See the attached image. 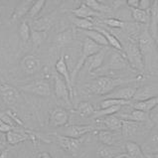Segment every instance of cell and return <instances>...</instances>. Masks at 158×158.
<instances>
[{"label":"cell","instance_id":"7402d4cb","mask_svg":"<svg viewBox=\"0 0 158 158\" xmlns=\"http://www.w3.org/2000/svg\"><path fill=\"white\" fill-rule=\"evenodd\" d=\"M144 154L158 153V129H154L150 132L146 142L141 147Z\"/></svg>","mask_w":158,"mask_h":158},{"label":"cell","instance_id":"4fadbf2b","mask_svg":"<svg viewBox=\"0 0 158 158\" xmlns=\"http://www.w3.org/2000/svg\"><path fill=\"white\" fill-rule=\"evenodd\" d=\"M143 131V123L136 121L123 120L121 126V135L124 138H132Z\"/></svg>","mask_w":158,"mask_h":158},{"label":"cell","instance_id":"5b68a950","mask_svg":"<svg viewBox=\"0 0 158 158\" xmlns=\"http://www.w3.org/2000/svg\"><path fill=\"white\" fill-rule=\"evenodd\" d=\"M20 89L24 93H28L39 97H49L52 94L50 85L45 80L33 81V82L20 87Z\"/></svg>","mask_w":158,"mask_h":158},{"label":"cell","instance_id":"6da1fadb","mask_svg":"<svg viewBox=\"0 0 158 158\" xmlns=\"http://www.w3.org/2000/svg\"><path fill=\"white\" fill-rule=\"evenodd\" d=\"M140 80V77L139 78H111L107 76H101L87 83L84 88L89 94H96V96H106L121 85L138 82Z\"/></svg>","mask_w":158,"mask_h":158},{"label":"cell","instance_id":"1f68e13d","mask_svg":"<svg viewBox=\"0 0 158 158\" xmlns=\"http://www.w3.org/2000/svg\"><path fill=\"white\" fill-rule=\"evenodd\" d=\"M77 112L83 117H93L94 114L96 112L97 110H94V106L92 105L91 102H81L78 106H77V108H76Z\"/></svg>","mask_w":158,"mask_h":158},{"label":"cell","instance_id":"83f0119b","mask_svg":"<svg viewBox=\"0 0 158 158\" xmlns=\"http://www.w3.org/2000/svg\"><path fill=\"white\" fill-rule=\"evenodd\" d=\"M75 39V32L73 29L65 30L63 32H60L55 38V43L59 47H64L67 45L71 44Z\"/></svg>","mask_w":158,"mask_h":158},{"label":"cell","instance_id":"3957f363","mask_svg":"<svg viewBox=\"0 0 158 158\" xmlns=\"http://www.w3.org/2000/svg\"><path fill=\"white\" fill-rule=\"evenodd\" d=\"M123 48V53L126 57L129 66L135 72L143 73L144 72V63L141 55L140 49L138 46V41H135L132 38L124 39L123 43H121Z\"/></svg>","mask_w":158,"mask_h":158},{"label":"cell","instance_id":"2e32d148","mask_svg":"<svg viewBox=\"0 0 158 158\" xmlns=\"http://www.w3.org/2000/svg\"><path fill=\"white\" fill-rule=\"evenodd\" d=\"M118 114H116L123 120H130V121H136V123H146L150 121V117L148 112H144L141 110H132L129 112H117Z\"/></svg>","mask_w":158,"mask_h":158},{"label":"cell","instance_id":"7a4b0ae2","mask_svg":"<svg viewBox=\"0 0 158 158\" xmlns=\"http://www.w3.org/2000/svg\"><path fill=\"white\" fill-rule=\"evenodd\" d=\"M138 46L144 63V72L148 74L158 70V52L156 41L151 37L148 28L144 29L138 36Z\"/></svg>","mask_w":158,"mask_h":158},{"label":"cell","instance_id":"ab89813d","mask_svg":"<svg viewBox=\"0 0 158 158\" xmlns=\"http://www.w3.org/2000/svg\"><path fill=\"white\" fill-rule=\"evenodd\" d=\"M102 22L106 25L111 27V28H115V29H124L126 23L123 20L116 19V18H107V19L102 20Z\"/></svg>","mask_w":158,"mask_h":158},{"label":"cell","instance_id":"cb8c5ba5","mask_svg":"<svg viewBox=\"0 0 158 158\" xmlns=\"http://www.w3.org/2000/svg\"><path fill=\"white\" fill-rule=\"evenodd\" d=\"M124 149L127 158H146L141 146L134 141H126L124 144Z\"/></svg>","mask_w":158,"mask_h":158},{"label":"cell","instance_id":"ba28073f","mask_svg":"<svg viewBox=\"0 0 158 158\" xmlns=\"http://www.w3.org/2000/svg\"><path fill=\"white\" fill-rule=\"evenodd\" d=\"M94 130H96V127H94L92 125L73 124V125L66 126L64 131H63V134L61 135H65V136H69L73 138H82L84 135L92 131H94Z\"/></svg>","mask_w":158,"mask_h":158},{"label":"cell","instance_id":"4dcf8cb0","mask_svg":"<svg viewBox=\"0 0 158 158\" xmlns=\"http://www.w3.org/2000/svg\"><path fill=\"white\" fill-rule=\"evenodd\" d=\"M131 9V16L132 19L135 21V23L138 24H149L150 13L149 11H144L138 8H130Z\"/></svg>","mask_w":158,"mask_h":158},{"label":"cell","instance_id":"603a6c76","mask_svg":"<svg viewBox=\"0 0 158 158\" xmlns=\"http://www.w3.org/2000/svg\"><path fill=\"white\" fill-rule=\"evenodd\" d=\"M33 3H34V1H31V0H24V1L19 2V4L15 7L14 11L12 13L11 20L16 21V20L21 19L22 17L27 16L30 8L33 5Z\"/></svg>","mask_w":158,"mask_h":158},{"label":"cell","instance_id":"74e56055","mask_svg":"<svg viewBox=\"0 0 158 158\" xmlns=\"http://www.w3.org/2000/svg\"><path fill=\"white\" fill-rule=\"evenodd\" d=\"M48 36V33L45 32V31H35L32 30L31 32V41H32L33 45L35 47H38L40 46L45 40H46Z\"/></svg>","mask_w":158,"mask_h":158},{"label":"cell","instance_id":"d6986e66","mask_svg":"<svg viewBox=\"0 0 158 158\" xmlns=\"http://www.w3.org/2000/svg\"><path fill=\"white\" fill-rule=\"evenodd\" d=\"M0 94H1L3 102L7 106L15 105L20 96L17 89L13 88L12 85H2L1 88H0Z\"/></svg>","mask_w":158,"mask_h":158},{"label":"cell","instance_id":"5bb4252c","mask_svg":"<svg viewBox=\"0 0 158 158\" xmlns=\"http://www.w3.org/2000/svg\"><path fill=\"white\" fill-rule=\"evenodd\" d=\"M136 87H119L112 91L110 94L106 96V98H116V100H123V101H131L133 100V97L136 93Z\"/></svg>","mask_w":158,"mask_h":158},{"label":"cell","instance_id":"8fae6325","mask_svg":"<svg viewBox=\"0 0 158 158\" xmlns=\"http://www.w3.org/2000/svg\"><path fill=\"white\" fill-rule=\"evenodd\" d=\"M21 69L26 75L31 76L36 74L40 71L41 68V62L39 59L34 55H26L21 60Z\"/></svg>","mask_w":158,"mask_h":158},{"label":"cell","instance_id":"f35d334b","mask_svg":"<svg viewBox=\"0 0 158 158\" xmlns=\"http://www.w3.org/2000/svg\"><path fill=\"white\" fill-rule=\"evenodd\" d=\"M31 32H32V30H31L30 25L26 21L22 22L19 26V36L24 43L28 42L31 39Z\"/></svg>","mask_w":158,"mask_h":158},{"label":"cell","instance_id":"8992f818","mask_svg":"<svg viewBox=\"0 0 158 158\" xmlns=\"http://www.w3.org/2000/svg\"><path fill=\"white\" fill-rule=\"evenodd\" d=\"M107 51L108 48L103 47L100 52H98L97 54H94V55L87 59L84 67L88 70L89 74H94V72H97L98 69H101L102 67L106 60V57L107 55Z\"/></svg>","mask_w":158,"mask_h":158},{"label":"cell","instance_id":"484cf974","mask_svg":"<svg viewBox=\"0 0 158 158\" xmlns=\"http://www.w3.org/2000/svg\"><path fill=\"white\" fill-rule=\"evenodd\" d=\"M130 106H131L133 110H141V111L148 112V114H149L153 108H155L158 106V97L149 98V100H146V101H142V102H134Z\"/></svg>","mask_w":158,"mask_h":158},{"label":"cell","instance_id":"7c38bea8","mask_svg":"<svg viewBox=\"0 0 158 158\" xmlns=\"http://www.w3.org/2000/svg\"><path fill=\"white\" fill-rule=\"evenodd\" d=\"M156 97H158V85H147L137 88L132 101L142 102Z\"/></svg>","mask_w":158,"mask_h":158},{"label":"cell","instance_id":"8d00e7d4","mask_svg":"<svg viewBox=\"0 0 158 158\" xmlns=\"http://www.w3.org/2000/svg\"><path fill=\"white\" fill-rule=\"evenodd\" d=\"M45 4H46V1H45V0H37V1H34L32 7L30 8L28 14H27V17L30 18V19H34V18H36L40 14V12L42 11Z\"/></svg>","mask_w":158,"mask_h":158},{"label":"cell","instance_id":"f6af8a7d","mask_svg":"<svg viewBox=\"0 0 158 158\" xmlns=\"http://www.w3.org/2000/svg\"><path fill=\"white\" fill-rule=\"evenodd\" d=\"M0 158H7V151H3L0 154Z\"/></svg>","mask_w":158,"mask_h":158},{"label":"cell","instance_id":"d590c367","mask_svg":"<svg viewBox=\"0 0 158 158\" xmlns=\"http://www.w3.org/2000/svg\"><path fill=\"white\" fill-rule=\"evenodd\" d=\"M72 22L76 25L79 29H82L83 31L85 30H92L94 28V22L89 19H83V18H78V17H71Z\"/></svg>","mask_w":158,"mask_h":158},{"label":"cell","instance_id":"836d02e7","mask_svg":"<svg viewBox=\"0 0 158 158\" xmlns=\"http://www.w3.org/2000/svg\"><path fill=\"white\" fill-rule=\"evenodd\" d=\"M52 26V21L50 18L48 17H42V18H39V19H36L33 24H32V30L35 31H47L51 28Z\"/></svg>","mask_w":158,"mask_h":158},{"label":"cell","instance_id":"30bf717a","mask_svg":"<svg viewBox=\"0 0 158 158\" xmlns=\"http://www.w3.org/2000/svg\"><path fill=\"white\" fill-rule=\"evenodd\" d=\"M69 114L66 110L62 107H56L51 111L50 117H49V125L52 127H61L66 126L69 123Z\"/></svg>","mask_w":158,"mask_h":158},{"label":"cell","instance_id":"f1b7e54d","mask_svg":"<svg viewBox=\"0 0 158 158\" xmlns=\"http://www.w3.org/2000/svg\"><path fill=\"white\" fill-rule=\"evenodd\" d=\"M94 29H97L98 31H100V32L105 36L106 39L107 40V43L110 46H111L112 48L114 49V50H117V51H123V45H121V42L118 40V38L114 36V34H111L110 32H108L106 29H102V28H100V27H94Z\"/></svg>","mask_w":158,"mask_h":158},{"label":"cell","instance_id":"ac0fdd59","mask_svg":"<svg viewBox=\"0 0 158 158\" xmlns=\"http://www.w3.org/2000/svg\"><path fill=\"white\" fill-rule=\"evenodd\" d=\"M97 155L98 158H124L127 157L123 153V150H120L119 147L116 146H108L102 144L101 146L98 147Z\"/></svg>","mask_w":158,"mask_h":158},{"label":"cell","instance_id":"9c48e42d","mask_svg":"<svg viewBox=\"0 0 158 158\" xmlns=\"http://www.w3.org/2000/svg\"><path fill=\"white\" fill-rule=\"evenodd\" d=\"M54 93H55V96L59 100L64 101L68 105L71 103L72 96L70 89L68 88L67 84L65 83V81L58 76L54 78Z\"/></svg>","mask_w":158,"mask_h":158},{"label":"cell","instance_id":"f546056e","mask_svg":"<svg viewBox=\"0 0 158 158\" xmlns=\"http://www.w3.org/2000/svg\"><path fill=\"white\" fill-rule=\"evenodd\" d=\"M85 33V35L87 36L88 38H89L94 43H97L98 45H100L102 47H107L108 46V43H107V40L106 39V37L103 36L100 31H98L97 29H92V30H85L83 31Z\"/></svg>","mask_w":158,"mask_h":158},{"label":"cell","instance_id":"52a82bcc","mask_svg":"<svg viewBox=\"0 0 158 158\" xmlns=\"http://www.w3.org/2000/svg\"><path fill=\"white\" fill-rule=\"evenodd\" d=\"M58 143L60 144V146L70 153L72 155L77 154V152L79 151L81 145L84 142V138H73L69 136H65V135H58L57 136Z\"/></svg>","mask_w":158,"mask_h":158},{"label":"cell","instance_id":"7bdbcfd3","mask_svg":"<svg viewBox=\"0 0 158 158\" xmlns=\"http://www.w3.org/2000/svg\"><path fill=\"white\" fill-rule=\"evenodd\" d=\"M146 158H158V153H152V154H144Z\"/></svg>","mask_w":158,"mask_h":158},{"label":"cell","instance_id":"b9f144b4","mask_svg":"<svg viewBox=\"0 0 158 158\" xmlns=\"http://www.w3.org/2000/svg\"><path fill=\"white\" fill-rule=\"evenodd\" d=\"M126 4L130 8H138L139 7V0H127Z\"/></svg>","mask_w":158,"mask_h":158},{"label":"cell","instance_id":"ee69618b","mask_svg":"<svg viewBox=\"0 0 158 158\" xmlns=\"http://www.w3.org/2000/svg\"><path fill=\"white\" fill-rule=\"evenodd\" d=\"M40 158H52V156L49 154L48 152H43L41 155H40Z\"/></svg>","mask_w":158,"mask_h":158},{"label":"cell","instance_id":"4316f807","mask_svg":"<svg viewBox=\"0 0 158 158\" xmlns=\"http://www.w3.org/2000/svg\"><path fill=\"white\" fill-rule=\"evenodd\" d=\"M72 13H73L75 17L83 18V19H89V18H91V17H98L101 15V14H98V12L94 11L93 9L89 8L87 4H85L84 2H82V4H81L78 8L73 9Z\"/></svg>","mask_w":158,"mask_h":158},{"label":"cell","instance_id":"9a60e30c","mask_svg":"<svg viewBox=\"0 0 158 158\" xmlns=\"http://www.w3.org/2000/svg\"><path fill=\"white\" fill-rule=\"evenodd\" d=\"M123 135H120L117 131H111L108 129H100L98 131V138L103 145L115 146L120 141V138Z\"/></svg>","mask_w":158,"mask_h":158},{"label":"cell","instance_id":"60d3db41","mask_svg":"<svg viewBox=\"0 0 158 158\" xmlns=\"http://www.w3.org/2000/svg\"><path fill=\"white\" fill-rule=\"evenodd\" d=\"M152 2L153 1H150V0H139L138 9H141V10L144 11H149L152 5Z\"/></svg>","mask_w":158,"mask_h":158},{"label":"cell","instance_id":"e575fe53","mask_svg":"<svg viewBox=\"0 0 158 158\" xmlns=\"http://www.w3.org/2000/svg\"><path fill=\"white\" fill-rule=\"evenodd\" d=\"M132 103L131 101H123V100H116V98H105L103 101L100 103V108L101 110H105L107 107L115 106H130Z\"/></svg>","mask_w":158,"mask_h":158},{"label":"cell","instance_id":"d4e9b609","mask_svg":"<svg viewBox=\"0 0 158 158\" xmlns=\"http://www.w3.org/2000/svg\"><path fill=\"white\" fill-rule=\"evenodd\" d=\"M30 138L31 136L27 132L20 131V130H16V129H13L8 133H6V141L10 145H16V144L23 142Z\"/></svg>","mask_w":158,"mask_h":158},{"label":"cell","instance_id":"7dc6e473","mask_svg":"<svg viewBox=\"0 0 158 158\" xmlns=\"http://www.w3.org/2000/svg\"><path fill=\"white\" fill-rule=\"evenodd\" d=\"M157 52H158V42H157Z\"/></svg>","mask_w":158,"mask_h":158},{"label":"cell","instance_id":"44dd1931","mask_svg":"<svg viewBox=\"0 0 158 158\" xmlns=\"http://www.w3.org/2000/svg\"><path fill=\"white\" fill-rule=\"evenodd\" d=\"M98 123L103 125V129H108L111 131H121V126H123V119H120L116 114L108 115L103 117L102 119L97 120Z\"/></svg>","mask_w":158,"mask_h":158},{"label":"cell","instance_id":"bcb514c9","mask_svg":"<svg viewBox=\"0 0 158 158\" xmlns=\"http://www.w3.org/2000/svg\"><path fill=\"white\" fill-rule=\"evenodd\" d=\"M2 123H2V121H1V120H0V125H1Z\"/></svg>","mask_w":158,"mask_h":158},{"label":"cell","instance_id":"ffe728a7","mask_svg":"<svg viewBox=\"0 0 158 158\" xmlns=\"http://www.w3.org/2000/svg\"><path fill=\"white\" fill-rule=\"evenodd\" d=\"M150 19L148 24V31L151 37L158 42V1H153L149 10Z\"/></svg>","mask_w":158,"mask_h":158},{"label":"cell","instance_id":"d6a6232c","mask_svg":"<svg viewBox=\"0 0 158 158\" xmlns=\"http://www.w3.org/2000/svg\"><path fill=\"white\" fill-rule=\"evenodd\" d=\"M84 3L87 4V5L91 9H93L94 11L98 12V14L110 12V6L102 4V2L98 1V0H85V1H84Z\"/></svg>","mask_w":158,"mask_h":158},{"label":"cell","instance_id":"e0dca14e","mask_svg":"<svg viewBox=\"0 0 158 158\" xmlns=\"http://www.w3.org/2000/svg\"><path fill=\"white\" fill-rule=\"evenodd\" d=\"M55 69L57 71V73L60 74L61 77H63V80H64L65 83L67 84L68 88H69V89H70L72 98H73V96H74V94H73V84H72V79H71L70 72H69V68H68L66 59H65L64 56H62L57 61L56 65H55Z\"/></svg>","mask_w":158,"mask_h":158},{"label":"cell","instance_id":"277c9868","mask_svg":"<svg viewBox=\"0 0 158 158\" xmlns=\"http://www.w3.org/2000/svg\"><path fill=\"white\" fill-rule=\"evenodd\" d=\"M128 69L132 70L126 60L124 53L123 54L120 51L114 50L110 54V56L107 57V61L103 63L101 69H98L94 73H105L106 71H123Z\"/></svg>","mask_w":158,"mask_h":158}]
</instances>
